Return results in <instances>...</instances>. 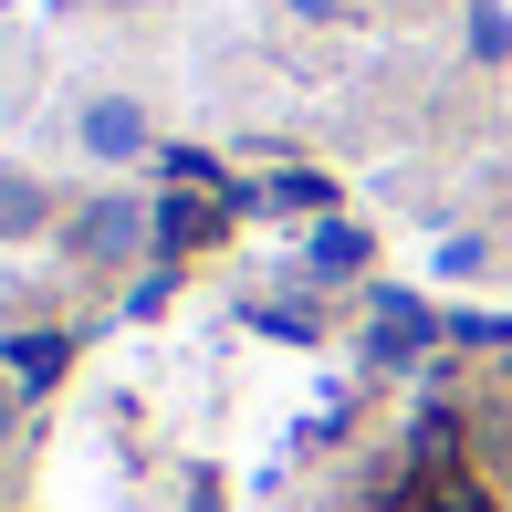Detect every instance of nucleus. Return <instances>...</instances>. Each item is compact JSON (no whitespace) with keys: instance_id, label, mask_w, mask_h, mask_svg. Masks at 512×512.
I'll return each mask as SVG.
<instances>
[{"instance_id":"obj_10","label":"nucleus","mask_w":512,"mask_h":512,"mask_svg":"<svg viewBox=\"0 0 512 512\" xmlns=\"http://www.w3.org/2000/svg\"><path fill=\"white\" fill-rule=\"evenodd\" d=\"M0 429H11V398H0Z\"/></svg>"},{"instance_id":"obj_4","label":"nucleus","mask_w":512,"mask_h":512,"mask_svg":"<svg viewBox=\"0 0 512 512\" xmlns=\"http://www.w3.org/2000/svg\"><path fill=\"white\" fill-rule=\"evenodd\" d=\"M63 366H74V345H63V335H21V345H11V377H21V387H53Z\"/></svg>"},{"instance_id":"obj_3","label":"nucleus","mask_w":512,"mask_h":512,"mask_svg":"<svg viewBox=\"0 0 512 512\" xmlns=\"http://www.w3.org/2000/svg\"><path fill=\"white\" fill-rule=\"evenodd\" d=\"M209 230H220V199H199V189L157 199V241H168V251H189V241H209Z\"/></svg>"},{"instance_id":"obj_7","label":"nucleus","mask_w":512,"mask_h":512,"mask_svg":"<svg viewBox=\"0 0 512 512\" xmlns=\"http://www.w3.org/2000/svg\"><path fill=\"white\" fill-rule=\"evenodd\" d=\"M304 262H314V272H366V230H345V220H324Z\"/></svg>"},{"instance_id":"obj_9","label":"nucleus","mask_w":512,"mask_h":512,"mask_svg":"<svg viewBox=\"0 0 512 512\" xmlns=\"http://www.w3.org/2000/svg\"><path fill=\"white\" fill-rule=\"evenodd\" d=\"M283 11H304V21H335V11H345V0H283Z\"/></svg>"},{"instance_id":"obj_1","label":"nucleus","mask_w":512,"mask_h":512,"mask_svg":"<svg viewBox=\"0 0 512 512\" xmlns=\"http://www.w3.org/2000/svg\"><path fill=\"white\" fill-rule=\"evenodd\" d=\"M63 251H74V262H126V251H147V199H95V209H74Z\"/></svg>"},{"instance_id":"obj_8","label":"nucleus","mask_w":512,"mask_h":512,"mask_svg":"<svg viewBox=\"0 0 512 512\" xmlns=\"http://www.w3.org/2000/svg\"><path fill=\"white\" fill-rule=\"evenodd\" d=\"M471 53H492V63H502V53H512V21H502V11H492V0H481V11H471Z\"/></svg>"},{"instance_id":"obj_6","label":"nucleus","mask_w":512,"mask_h":512,"mask_svg":"<svg viewBox=\"0 0 512 512\" xmlns=\"http://www.w3.org/2000/svg\"><path fill=\"white\" fill-rule=\"evenodd\" d=\"M42 220H53V209H42V189H32V178H0V241H32Z\"/></svg>"},{"instance_id":"obj_5","label":"nucleus","mask_w":512,"mask_h":512,"mask_svg":"<svg viewBox=\"0 0 512 512\" xmlns=\"http://www.w3.org/2000/svg\"><path fill=\"white\" fill-rule=\"evenodd\" d=\"M408 345H429V314H418L408 293H387L377 304V356H408Z\"/></svg>"},{"instance_id":"obj_2","label":"nucleus","mask_w":512,"mask_h":512,"mask_svg":"<svg viewBox=\"0 0 512 512\" xmlns=\"http://www.w3.org/2000/svg\"><path fill=\"white\" fill-rule=\"evenodd\" d=\"M84 147H95L105 168H126V157H147V115H136L126 95H105V105H84Z\"/></svg>"}]
</instances>
